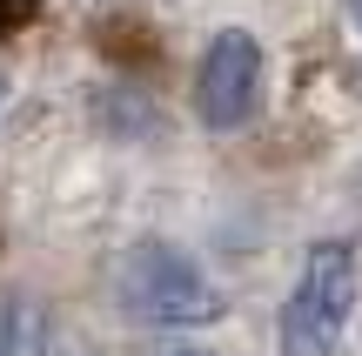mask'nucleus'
Segmentation results:
<instances>
[{
  "instance_id": "obj_7",
  "label": "nucleus",
  "mask_w": 362,
  "mask_h": 356,
  "mask_svg": "<svg viewBox=\"0 0 362 356\" xmlns=\"http://www.w3.org/2000/svg\"><path fill=\"white\" fill-rule=\"evenodd\" d=\"M0 94H7V74H0Z\"/></svg>"
},
{
  "instance_id": "obj_6",
  "label": "nucleus",
  "mask_w": 362,
  "mask_h": 356,
  "mask_svg": "<svg viewBox=\"0 0 362 356\" xmlns=\"http://www.w3.org/2000/svg\"><path fill=\"white\" fill-rule=\"evenodd\" d=\"M181 356H215V350H181Z\"/></svg>"
},
{
  "instance_id": "obj_2",
  "label": "nucleus",
  "mask_w": 362,
  "mask_h": 356,
  "mask_svg": "<svg viewBox=\"0 0 362 356\" xmlns=\"http://www.w3.org/2000/svg\"><path fill=\"white\" fill-rule=\"evenodd\" d=\"M121 303L148 323H215L221 316L215 282L181 249H161V242H148V249H134L121 263Z\"/></svg>"
},
{
  "instance_id": "obj_4",
  "label": "nucleus",
  "mask_w": 362,
  "mask_h": 356,
  "mask_svg": "<svg viewBox=\"0 0 362 356\" xmlns=\"http://www.w3.org/2000/svg\"><path fill=\"white\" fill-rule=\"evenodd\" d=\"M34 13H40V0H0V34H21Z\"/></svg>"
},
{
  "instance_id": "obj_5",
  "label": "nucleus",
  "mask_w": 362,
  "mask_h": 356,
  "mask_svg": "<svg viewBox=\"0 0 362 356\" xmlns=\"http://www.w3.org/2000/svg\"><path fill=\"white\" fill-rule=\"evenodd\" d=\"M349 13H356V21H362V0H349Z\"/></svg>"
},
{
  "instance_id": "obj_1",
  "label": "nucleus",
  "mask_w": 362,
  "mask_h": 356,
  "mask_svg": "<svg viewBox=\"0 0 362 356\" xmlns=\"http://www.w3.org/2000/svg\"><path fill=\"white\" fill-rule=\"evenodd\" d=\"M349 309H356V249L349 242H315L296 296L282 303V356H329Z\"/></svg>"
},
{
  "instance_id": "obj_3",
  "label": "nucleus",
  "mask_w": 362,
  "mask_h": 356,
  "mask_svg": "<svg viewBox=\"0 0 362 356\" xmlns=\"http://www.w3.org/2000/svg\"><path fill=\"white\" fill-rule=\"evenodd\" d=\"M194 108H202L208 128H242V121H255V108H262V47H255V34L228 27V34L208 40L202 81H194Z\"/></svg>"
}]
</instances>
